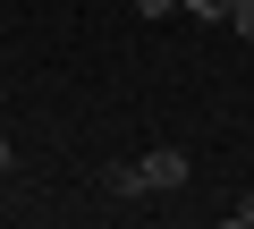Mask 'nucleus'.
Masks as SVG:
<instances>
[{
	"instance_id": "f257e3e1",
	"label": "nucleus",
	"mask_w": 254,
	"mask_h": 229,
	"mask_svg": "<svg viewBox=\"0 0 254 229\" xmlns=\"http://www.w3.org/2000/svg\"><path fill=\"white\" fill-rule=\"evenodd\" d=\"M110 187H119V195H161V187H187V153H178V145H153L144 161H119V170H110Z\"/></svg>"
},
{
	"instance_id": "20e7f679",
	"label": "nucleus",
	"mask_w": 254,
	"mask_h": 229,
	"mask_svg": "<svg viewBox=\"0 0 254 229\" xmlns=\"http://www.w3.org/2000/svg\"><path fill=\"white\" fill-rule=\"evenodd\" d=\"M229 229H254V195H246V204H229Z\"/></svg>"
},
{
	"instance_id": "39448f33",
	"label": "nucleus",
	"mask_w": 254,
	"mask_h": 229,
	"mask_svg": "<svg viewBox=\"0 0 254 229\" xmlns=\"http://www.w3.org/2000/svg\"><path fill=\"white\" fill-rule=\"evenodd\" d=\"M178 9V0H136V17H170Z\"/></svg>"
},
{
	"instance_id": "423d86ee",
	"label": "nucleus",
	"mask_w": 254,
	"mask_h": 229,
	"mask_svg": "<svg viewBox=\"0 0 254 229\" xmlns=\"http://www.w3.org/2000/svg\"><path fill=\"white\" fill-rule=\"evenodd\" d=\"M9 170H17V145H9V136H0V178H9Z\"/></svg>"
},
{
	"instance_id": "f03ea898",
	"label": "nucleus",
	"mask_w": 254,
	"mask_h": 229,
	"mask_svg": "<svg viewBox=\"0 0 254 229\" xmlns=\"http://www.w3.org/2000/svg\"><path fill=\"white\" fill-rule=\"evenodd\" d=\"M229 26H237V34L254 43V0H229Z\"/></svg>"
},
{
	"instance_id": "7ed1b4c3",
	"label": "nucleus",
	"mask_w": 254,
	"mask_h": 229,
	"mask_svg": "<svg viewBox=\"0 0 254 229\" xmlns=\"http://www.w3.org/2000/svg\"><path fill=\"white\" fill-rule=\"evenodd\" d=\"M187 17H229V0H187Z\"/></svg>"
}]
</instances>
